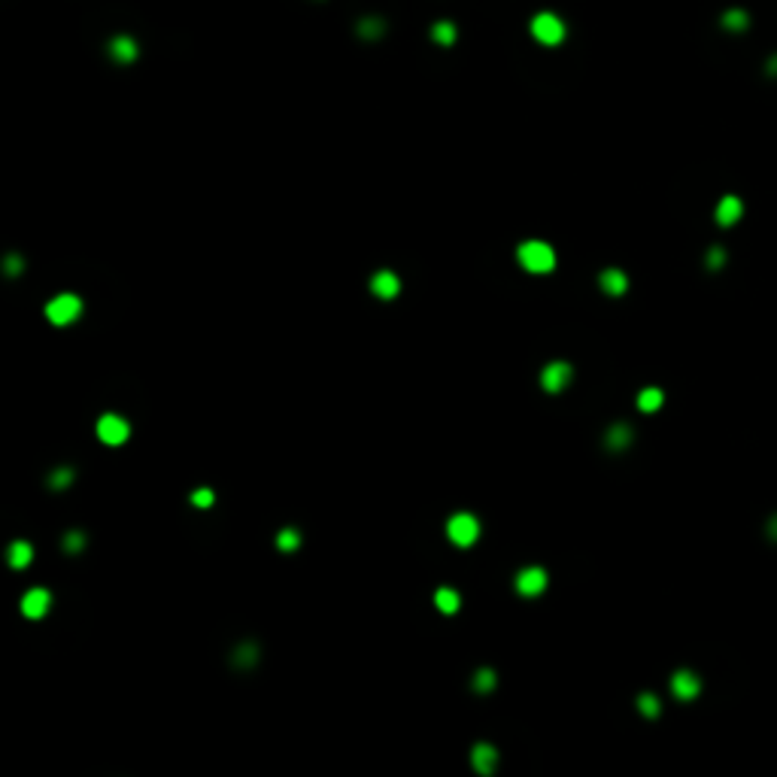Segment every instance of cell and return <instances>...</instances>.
<instances>
[{
	"label": "cell",
	"instance_id": "cell-1",
	"mask_svg": "<svg viewBox=\"0 0 777 777\" xmlns=\"http://www.w3.org/2000/svg\"><path fill=\"white\" fill-rule=\"evenodd\" d=\"M516 258L529 273H550L556 267V249L544 240H525L516 249Z\"/></svg>",
	"mask_w": 777,
	"mask_h": 777
},
{
	"label": "cell",
	"instance_id": "cell-2",
	"mask_svg": "<svg viewBox=\"0 0 777 777\" xmlns=\"http://www.w3.org/2000/svg\"><path fill=\"white\" fill-rule=\"evenodd\" d=\"M79 316H82V301H79V295H73V291H61V295H55L46 304V319L52 325H58V328L77 322Z\"/></svg>",
	"mask_w": 777,
	"mask_h": 777
},
{
	"label": "cell",
	"instance_id": "cell-3",
	"mask_svg": "<svg viewBox=\"0 0 777 777\" xmlns=\"http://www.w3.org/2000/svg\"><path fill=\"white\" fill-rule=\"evenodd\" d=\"M529 28H531V37L544 46H559L565 40V22L556 13H538Z\"/></svg>",
	"mask_w": 777,
	"mask_h": 777
},
{
	"label": "cell",
	"instance_id": "cell-4",
	"mask_svg": "<svg viewBox=\"0 0 777 777\" xmlns=\"http://www.w3.org/2000/svg\"><path fill=\"white\" fill-rule=\"evenodd\" d=\"M447 534L456 547H471L474 540L480 538V522L474 513H456L453 520L447 522Z\"/></svg>",
	"mask_w": 777,
	"mask_h": 777
},
{
	"label": "cell",
	"instance_id": "cell-5",
	"mask_svg": "<svg viewBox=\"0 0 777 777\" xmlns=\"http://www.w3.org/2000/svg\"><path fill=\"white\" fill-rule=\"evenodd\" d=\"M97 438L104 440L106 447H122L125 440L131 438V425H128V419H122L119 413H104L97 419Z\"/></svg>",
	"mask_w": 777,
	"mask_h": 777
},
{
	"label": "cell",
	"instance_id": "cell-6",
	"mask_svg": "<svg viewBox=\"0 0 777 777\" xmlns=\"http://www.w3.org/2000/svg\"><path fill=\"white\" fill-rule=\"evenodd\" d=\"M547 571L544 568H538V565H531V568H522L520 574H516V580H513V586H516V592H520L522 598H534V595H540V592L547 589Z\"/></svg>",
	"mask_w": 777,
	"mask_h": 777
},
{
	"label": "cell",
	"instance_id": "cell-7",
	"mask_svg": "<svg viewBox=\"0 0 777 777\" xmlns=\"http://www.w3.org/2000/svg\"><path fill=\"white\" fill-rule=\"evenodd\" d=\"M571 377H574V371H571L568 362H550V365H544V371H540V386L556 395V392H562L568 383H571Z\"/></svg>",
	"mask_w": 777,
	"mask_h": 777
},
{
	"label": "cell",
	"instance_id": "cell-8",
	"mask_svg": "<svg viewBox=\"0 0 777 777\" xmlns=\"http://www.w3.org/2000/svg\"><path fill=\"white\" fill-rule=\"evenodd\" d=\"M49 607H52V595H49L46 589H28L22 595V614L28 616V620H43V616L49 614Z\"/></svg>",
	"mask_w": 777,
	"mask_h": 777
},
{
	"label": "cell",
	"instance_id": "cell-9",
	"mask_svg": "<svg viewBox=\"0 0 777 777\" xmlns=\"http://www.w3.org/2000/svg\"><path fill=\"white\" fill-rule=\"evenodd\" d=\"M371 291H374L377 298H383V301L398 298V291H401L398 273H392V271H377V273L371 277Z\"/></svg>",
	"mask_w": 777,
	"mask_h": 777
},
{
	"label": "cell",
	"instance_id": "cell-10",
	"mask_svg": "<svg viewBox=\"0 0 777 777\" xmlns=\"http://www.w3.org/2000/svg\"><path fill=\"white\" fill-rule=\"evenodd\" d=\"M671 692L678 696L680 701H692L701 692V680L696 678L692 671H678L671 678Z\"/></svg>",
	"mask_w": 777,
	"mask_h": 777
},
{
	"label": "cell",
	"instance_id": "cell-11",
	"mask_svg": "<svg viewBox=\"0 0 777 777\" xmlns=\"http://www.w3.org/2000/svg\"><path fill=\"white\" fill-rule=\"evenodd\" d=\"M471 765L477 774H492L498 765V750L492 744H477L471 750Z\"/></svg>",
	"mask_w": 777,
	"mask_h": 777
},
{
	"label": "cell",
	"instance_id": "cell-12",
	"mask_svg": "<svg viewBox=\"0 0 777 777\" xmlns=\"http://www.w3.org/2000/svg\"><path fill=\"white\" fill-rule=\"evenodd\" d=\"M741 216H744V204H741V198H735V195H726L720 204H716V222L720 225H726V228H729V225H735L741 219Z\"/></svg>",
	"mask_w": 777,
	"mask_h": 777
},
{
	"label": "cell",
	"instance_id": "cell-13",
	"mask_svg": "<svg viewBox=\"0 0 777 777\" xmlns=\"http://www.w3.org/2000/svg\"><path fill=\"white\" fill-rule=\"evenodd\" d=\"M601 282V291H607V295H625V289H629V277L620 271V267H607L604 273L598 277Z\"/></svg>",
	"mask_w": 777,
	"mask_h": 777
},
{
	"label": "cell",
	"instance_id": "cell-14",
	"mask_svg": "<svg viewBox=\"0 0 777 777\" xmlns=\"http://www.w3.org/2000/svg\"><path fill=\"white\" fill-rule=\"evenodd\" d=\"M110 55L115 58V61H122V64H131L134 58H137V43H134V37H113V43H110Z\"/></svg>",
	"mask_w": 777,
	"mask_h": 777
},
{
	"label": "cell",
	"instance_id": "cell-15",
	"mask_svg": "<svg viewBox=\"0 0 777 777\" xmlns=\"http://www.w3.org/2000/svg\"><path fill=\"white\" fill-rule=\"evenodd\" d=\"M6 559H10V565L15 568V571H22V568H28L33 562V547L28 544V540H15V544L10 547V553H6Z\"/></svg>",
	"mask_w": 777,
	"mask_h": 777
},
{
	"label": "cell",
	"instance_id": "cell-16",
	"mask_svg": "<svg viewBox=\"0 0 777 777\" xmlns=\"http://www.w3.org/2000/svg\"><path fill=\"white\" fill-rule=\"evenodd\" d=\"M434 607H438L440 614H456L458 607H462V598H458V592H456V589L444 586V589H438V592H434Z\"/></svg>",
	"mask_w": 777,
	"mask_h": 777
},
{
	"label": "cell",
	"instance_id": "cell-17",
	"mask_svg": "<svg viewBox=\"0 0 777 777\" xmlns=\"http://www.w3.org/2000/svg\"><path fill=\"white\" fill-rule=\"evenodd\" d=\"M662 401H665L662 389L647 386V389H641V395H638V410H644V413H656L659 407H662Z\"/></svg>",
	"mask_w": 777,
	"mask_h": 777
},
{
	"label": "cell",
	"instance_id": "cell-18",
	"mask_svg": "<svg viewBox=\"0 0 777 777\" xmlns=\"http://www.w3.org/2000/svg\"><path fill=\"white\" fill-rule=\"evenodd\" d=\"M431 37H434V43H440V46L456 43V24H449V22H438V24L431 28Z\"/></svg>",
	"mask_w": 777,
	"mask_h": 777
},
{
	"label": "cell",
	"instance_id": "cell-19",
	"mask_svg": "<svg viewBox=\"0 0 777 777\" xmlns=\"http://www.w3.org/2000/svg\"><path fill=\"white\" fill-rule=\"evenodd\" d=\"M629 440H632V428H625V425H614V428L607 431V447L611 449L629 447Z\"/></svg>",
	"mask_w": 777,
	"mask_h": 777
},
{
	"label": "cell",
	"instance_id": "cell-20",
	"mask_svg": "<svg viewBox=\"0 0 777 777\" xmlns=\"http://www.w3.org/2000/svg\"><path fill=\"white\" fill-rule=\"evenodd\" d=\"M747 13L744 10H729V13H723V28H729V31H744L747 28Z\"/></svg>",
	"mask_w": 777,
	"mask_h": 777
},
{
	"label": "cell",
	"instance_id": "cell-21",
	"mask_svg": "<svg viewBox=\"0 0 777 777\" xmlns=\"http://www.w3.org/2000/svg\"><path fill=\"white\" fill-rule=\"evenodd\" d=\"M298 544H301V534H298L295 529H282V531H280L277 547L282 550V553H291V550H298Z\"/></svg>",
	"mask_w": 777,
	"mask_h": 777
},
{
	"label": "cell",
	"instance_id": "cell-22",
	"mask_svg": "<svg viewBox=\"0 0 777 777\" xmlns=\"http://www.w3.org/2000/svg\"><path fill=\"white\" fill-rule=\"evenodd\" d=\"M213 501H216V495H213V489H207V486H200V489H195V492H191V504H195V507H200V511H207V507H213Z\"/></svg>",
	"mask_w": 777,
	"mask_h": 777
},
{
	"label": "cell",
	"instance_id": "cell-23",
	"mask_svg": "<svg viewBox=\"0 0 777 777\" xmlns=\"http://www.w3.org/2000/svg\"><path fill=\"white\" fill-rule=\"evenodd\" d=\"M638 711L644 716H659V698L650 696V692H644V696L638 698Z\"/></svg>",
	"mask_w": 777,
	"mask_h": 777
},
{
	"label": "cell",
	"instance_id": "cell-24",
	"mask_svg": "<svg viewBox=\"0 0 777 777\" xmlns=\"http://www.w3.org/2000/svg\"><path fill=\"white\" fill-rule=\"evenodd\" d=\"M492 687H495V671H489V668L477 671V678H474V689H477V692H489Z\"/></svg>",
	"mask_w": 777,
	"mask_h": 777
},
{
	"label": "cell",
	"instance_id": "cell-25",
	"mask_svg": "<svg viewBox=\"0 0 777 777\" xmlns=\"http://www.w3.org/2000/svg\"><path fill=\"white\" fill-rule=\"evenodd\" d=\"M49 483H52L55 489L70 486V483H73V471H67V467H61V471H55V474H52V480H49Z\"/></svg>",
	"mask_w": 777,
	"mask_h": 777
},
{
	"label": "cell",
	"instance_id": "cell-26",
	"mask_svg": "<svg viewBox=\"0 0 777 777\" xmlns=\"http://www.w3.org/2000/svg\"><path fill=\"white\" fill-rule=\"evenodd\" d=\"M82 540H86V538H82V531H70L64 538V550H73V553H77V550H82Z\"/></svg>",
	"mask_w": 777,
	"mask_h": 777
},
{
	"label": "cell",
	"instance_id": "cell-27",
	"mask_svg": "<svg viewBox=\"0 0 777 777\" xmlns=\"http://www.w3.org/2000/svg\"><path fill=\"white\" fill-rule=\"evenodd\" d=\"M22 267H24V262L22 258H6V273H22Z\"/></svg>",
	"mask_w": 777,
	"mask_h": 777
},
{
	"label": "cell",
	"instance_id": "cell-28",
	"mask_svg": "<svg viewBox=\"0 0 777 777\" xmlns=\"http://www.w3.org/2000/svg\"><path fill=\"white\" fill-rule=\"evenodd\" d=\"M768 70H771V73H777V58H771V64H768Z\"/></svg>",
	"mask_w": 777,
	"mask_h": 777
}]
</instances>
